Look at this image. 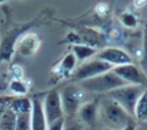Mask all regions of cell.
I'll use <instances>...</instances> for the list:
<instances>
[{"mask_svg": "<svg viewBox=\"0 0 147 130\" xmlns=\"http://www.w3.org/2000/svg\"><path fill=\"white\" fill-rule=\"evenodd\" d=\"M146 3H147V0H134V5H136L137 8H142Z\"/></svg>", "mask_w": 147, "mask_h": 130, "instance_id": "484cf974", "label": "cell"}, {"mask_svg": "<svg viewBox=\"0 0 147 130\" xmlns=\"http://www.w3.org/2000/svg\"><path fill=\"white\" fill-rule=\"evenodd\" d=\"M14 96H5V95H0V107L3 105H9V103L12 102Z\"/></svg>", "mask_w": 147, "mask_h": 130, "instance_id": "cb8c5ba5", "label": "cell"}, {"mask_svg": "<svg viewBox=\"0 0 147 130\" xmlns=\"http://www.w3.org/2000/svg\"><path fill=\"white\" fill-rule=\"evenodd\" d=\"M8 90L14 95H25L29 91V85L22 79H12L8 83Z\"/></svg>", "mask_w": 147, "mask_h": 130, "instance_id": "e0dca14e", "label": "cell"}, {"mask_svg": "<svg viewBox=\"0 0 147 130\" xmlns=\"http://www.w3.org/2000/svg\"><path fill=\"white\" fill-rule=\"evenodd\" d=\"M98 60L104 61V63L109 64V65H116V67L131 64L130 55H128L124 50H120V48L116 47L104 48L102 52L98 53Z\"/></svg>", "mask_w": 147, "mask_h": 130, "instance_id": "9c48e42d", "label": "cell"}, {"mask_svg": "<svg viewBox=\"0 0 147 130\" xmlns=\"http://www.w3.org/2000/svg\"><path fill=\"white\" fill-rule=\"evenodd\" d=\"M95 11H96V13L99 14V16L104 17V16H107V14H108L109 8H108V5H107L106 3H99L96 7H95Z\"/></svg>", "mask_w": 147, "mask_h": 130, "instance_id": "603a6c76", "label": "cell"}, {"mask_svg": "<svg viewBox=\"0 0 147 130\" xmlns=\"http://www.w3.org/2000/svg\"><path fill=\"white\" fill-rule=\"evenodd\" d=\"M39 47V38L36 34H25L21 39H18L14 46V52L22 56H31L36 52Z\"/></svg>", "mask_w": 147, "mask_h": 130, "instance_id": "7c38bea8", "label": "cell"}, {"mask_svg": "<svg viewBox=\"0 0 147 130\" xmlns=\"http://www.w3.org/2000/svg\"><path fill=\"white\" fill-rule=\"evenodd\" d=\"M111 69H112V65L104 63V61L91 60V61H87V63L80 65V67L73 72L72 77H73V79L85 81V79H89V78L96 77V75H99V74H103V73H107Z\"/></svg>", "mask_w": 147, "mask_h": 130, "instance_id": "8992f818", "label": "cell"}, {"mask_svg": "<svg viewBox=\"0 0 147 130\" xmlns=\"http://www.w3.org/2000/svg\"><path fill=\"white\" fill-rule=\"evenodd\" d=\"M73 55L77 59L78 61L86 60V59L91 57V56L95 55V48L91 47V46H82V44H77L73 47Z\"/></svg>", "mask_w": 147, "mask_h": 130, "instance_id": "2e32d148", "label": "cell"}, {"mask_svg": "<svg viewBox=\"0 0 147 130\" xmlns=\"http://www.w3.org/2000/svg\"><path fill=\"white\" fill-rule=\"evenodd\" d=\"M11 74H12V79H22L24 70L20 65H12L11 67Z\"/></svg>", "mask_w": 147, "mask_h": 130, "instance_id": "44dd1931", "label": "cell"}, {"mask_svg": "<svg viewBox=\"0 0 147 130\" xmlns=\"http://www.w3.org/2000/svg\"><path fill=\"white\" fill-rule=\"evenodd\" d=\"M43 111H45L47 125L64 117V112H63V107H61L60 92L57 90H52L46 95L45 102H43Z\"/></svg>", "mask_w": 147, "mask_h": 130, "instance_id": "52a82bcc", "label": "cell"}, {"mask_svg": "<svg viewBox=\"0 0 147 130\" xmlns=\"http://www.w3.org/2000/svg\"><path fill=\"white\" fill-rule=\"evenodd\" d=\"M120 20H121V24L124 26L129 29H136L138 22H137V18L134 17V14H131L130 12H124V13L120 16Z\"/></svg>", "mask_w": 147, "mask_h": 130, "instance_id": "d6986e66", "label": "cell"}, {"mask_svg": "<svg viewBox=\"0 0 147 130\" xmlns=\"http://www.w3.org/2000/svg\"><path fill=\"white\" fill-rule=\"evenodd\" d=\"M12 111L16 115L21 113H30L31 112V100L29 98L20 96V98H13L12 102L8 105Z\"/></svg>", "mask_w": 147, "mask_h": 130, "instance_id": "4fadbf2b", "label": "cell"}, {"mask_svg": "<svg viewBox=\"0 0 147 130\" xmlns=\"http://www.w3.org/2000/svg\"><path fill=\"white\" fill-rule=\"evenodd\" d=\"M83 129H85V125L80 120L78 121L70 120L68 122H64V127H63V130H83Z\"/></svg>", "mask_w": 147, "mask_h": 130, "instance_id": "ffe728a7", "label": "cell"}, {"mask_svg": "<svg viewBox=\"0 0 147 130\" xmlns=\"http://www.w3.org/2000/svg\"><path fill=\"white\" fill-rule=\"evenodd\" d=\"M3 1H5V0H0V3H3Z\"/></svg>", "mask_w": 147, "mask_h": 130, "instance_id": "f1b7e54d", "label": "cell"}, {"mask_svg": "<svg viewBox=\"0 0 147 130\" xmlns=\"http://www.w3.org/2000/svg\"><path fill=\"white\" fill-rule=\"evenodd\" d=\"M102 130H112V129H108V127H106V129H102Z\"/></svg>", "mask_w": 147, "mask_h": 130, "instance_id": "83f0119b", "label": "cell"}, {"mask_svg": "<svg viewBox=\"0 0 147 130\" xmlns=\"http://www.w3.org/2000/svg\"><path fill=\"white\" fill-rule=\"evenodd\" d=\"M136 129H137V122L134 121L133 119H131L130 121L128 122V124H126L124 127H122L121 130H136Z\"/></svg>", "mask_w": 147, "mask_h": 130, "instance_id": "d4e9b609", "label": "cell"}, {"mask_svg": "<svg viewBox=\"0 0 147 130\" xmlns=\"http://www.w3.org/2000/svg\"><path fill=\"white\" fill-rule=\"evenodd\" d=\"M83 130H89V129H83Z\"/></svg>", "mask_w": 147, "mask_h": 130, "instance_id": "f546056e", "label": "cell"}, {"mask_svg": "<svg viewBox=\"0 0 147 130\" xmlns=\"http://www.w3.org/2000/svg\"><path fill=\"white\" fill-rule=\"evenodd\" d=\"M98 116H100L103 124L112 130H121L131 120L130 115L111 98L102 102Z\"/></svg>", "mask_w": 147, "mask_h": 130, "instance_id": "6da1fadb", "label": "cell"}, {"mask_svg": "<svg viewBox=\"0 0 147 130\" xmlns=\"http://www.w3.org/2000/svg\"><path fill=\"white\" fill-rule=\"evenodd\" d=\"M8 107V105H3V107H0V117H1V115H3V112H4V109Z\"/></svg>", "mask_w": 147, "mask_h": 130, "instance_id": "4316f807", "label": "cell"}, {"mask_svg": "<svg viewBox=\"0 0 147 130\" xmlns=\"http://www.w3.org/2000/svg\"><path fill=\"white\" fill-rule=\"evenodd\" d=\"M85 95H86V90L77 85H69L63 89L60 94L61 107H63V112L69 119L77 115L78 109L85 99Z\"/></svg>", "mask_w": 147, "mask_h": 130, "instance_id": "277c9868", "label": "cell"}, {"mask_svg": "<svg viewBox=\"0 0 147 130\" xmlns=\"http://www.w3.org/2000/svg\"><path fill=\"white\" fill-rule=\"evenodd\" d=\"M14 130H31L30 129V113L17 115L16 129Z\"/></svg>", "mask_w": 147, "mask_h": 130, "instance_id": "ac0fdd59", "label": "cell"}, {"mask_svg": "<svg viewBox=\"0 0 147 130\" xmlns=\"http://www.w3.org/2000/svg\"><path fill=\"white\" fill-rule=\"evenodd\" d=\"M122 86H126L125 81L117 77L113 72H107L96 75V77L85 79L81 85V87L91 92H109L115 89L122 87Z\"/></svg>", "mask_w": 147, "mask_h": 130, "instance_id": "7a4b0ae2", "label": "cell"}, {"mask_svg": "<svg viewBox=\"0 0 147 130\" xmlns=\"http://www.w3.org/2000/svg\"><path fill=\"white\" fill-rule=\"evenodd\" d=\"M16 121L17 115L9 107H7L0 117V130H14L16 129Z\"/></svg>", "mask_w": 147, "mask_h": 130, "instance_id": "9a60e30c", "label": "cell"}, {"mask_svg": "<svg viewBox=\"0 0 147 130\" xmlns=\"http://www.w3.org/2000/svg\"><path fill=\"white\" fill-rule=\"evenodd\" d=\"M33 24H26V25H18L16 28L11 29L9 31H7L4 34L1 43H0V63L1 61H9L14 52V46H16L17 40L20 39V36L22 35L28 29H30Z\"/></svg>", "mask_w": 147, "mask_h": 130, "instance_id": "5b68a950", "label": "cell"}, {"mask_svg": "<svg viewBox=\"0 0 147 130\" xmlns=\"http://www.w3.org/2000/svg\"><path fill=\"white\" fill-rule=\"evenodd\" d=\"M98 111H99V100L95 99L92 102L85 103L80 107L77 112L78 120L82 122L83 125H89V126H95L98 119Z\"/></svg>", "mask_w": 147, "mask_h": 130, "instance_id": "8fae6325", "label": "cell"}, {"mask_svg": "<svg viewBox=\"0 0 147 130\" xmlns=\"http://www.w3.org/2000/svg\"><path fill=\"white\" fill-rule=\"evenodd\" d=\"M64 122H65V119H59L56 121L51 122L50 125H47V130H63L64 127Z\"/></svg>", "mask_w": 147, "mask_h": 130, "instance_id": "7402d4cb", "label": "cell"}, {"mask_svg": "<svg viewBox=\"0 0 147 130\" xmlns=\"http://www.w3.org/2000/svg\"><path fill=\"white\" fill-rule=\"evenodd\" d=\"M136 115L137 121L146 122L147 121V90H144L138 98L134 107V113Z\"/></svg>", "mask_w": 147, "mask_h": 130, "instance_id": "5bb4252c", "label": "cell"}, {"mask_svg": "<svg viewBox=\"0 0 147 130\" xmlns=\"http://www.w3.org/2000/svg\"><path fill=\"white\" fill-rule=\"evenodd\" d=\"M30 129L31 130H47V121H46L40 95L34 96L33 100H31Z\"/></svg>", "mask_w": 147, "mask_h": 130, "instance_id": "30bf717a", "label": "cell"}, {"mask_svg": "<svg viewBox=\"0 0 147 130\" xmlns=\"http://www.w3.org/2000/svg\"><path fill=\"white\" fill-rule=\"evenodd\" d=\"M112 72L120 77L122 81L126 83H131V85H138V86H147V79L143 75V73L134 67L133 64H128V65H121V67H116Z\"/></svg>", "mask_w": 147, "mask_h": 130, "instance_id": "ba28073f", "label": "cell"}, {"mask_svg": "<svg viewBox=\"0 0 147 130\" xmlns=\"http://www.w3.org/2000/svg\"><path fill=\"white\" fill-rule=\"evenodd\" d=\"M143 91H144L143 86H138V85L122 86V87H119V89H115L112 91H109L108 96L112 100H115L117 104L121 105L129 115H133L136 103Z\"/></svg>", "mask_w": 147, "mask_h": 130, "instance_id": "3957f363", "label": "cell"}]
</instances>
